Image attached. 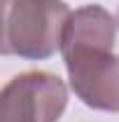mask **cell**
<instances>
[{
	"mask_svg": "<svg viewBox=\"0 0 119 122\" xmlns=\"http://www.w3.org/2000/svg\"><path fill=\"white\" fill-rule=\"evenodd\" d=\"M63 0H2V40L5 56L49 59L63 42L70 19Z\"/></svg>",
	"mask_w": 119,
	"mask_h": 122,
	"instance_id": "6da1fadb",
	"label": "cell"
},
{
	"mask_svg": "<svg viewBox=\"0 0 119 122\" xmlns=\"http://www.w3.org/2000/svg\"><path fill=\"white\" fill-rule=\"evenodd\" d=\"M68 106L63 80L45 71L12 77L0 94V122H59Z\"/></svg>",
	"mask_w": 119,
	"mask_h": 122,
	"instance_id": "7a4b0ae2",
	"label": "cell"
},
{
	"mask_svg": "<svg viewBox=\"0 0 119 122\" xmlns=\"http://www.w3.org/2000/svg\"><path fill=\"white\" fill-rule=\"evenodd\" d=\"M75 96L93 110L119 113V56L110 49L61 52Z\"/></svg>",
	"mask_w": 119,
	"mask_h": 122,
	"instance_id": "3957f363",
	"label": "cell"
},
{
	"mask_svg": "<svg viewBox=\"0 0 119 122\" xmlns=\"http://www.w3.org/2000/svg\"><path fill=\"white\" fill-rule=\"evenodd\" d=\"M114 35H117V19H112L107 10L98 5L79 7L68 19L61 52H68V49H110L112 52Z\"/></svg>",
	"mask_w": 119,
	"mask_h": 122,
	"instance_id": "277c9868",
	"label": "cell"
},
{
	"mask_svg": "<svg viewBox=\"0 0 119 122\" xmlns=\"http://www.w3.org/2000/svg\"><path fill=\"white\" fill-rule=\"evenodd\" d=\"M117 26H119V12H117Z\"/></svg>",
	"mask_w": 119,
	"mask_h": 122,
	"instance_id": "5b68a950",
	"label": "cell"
}]
</instances>
